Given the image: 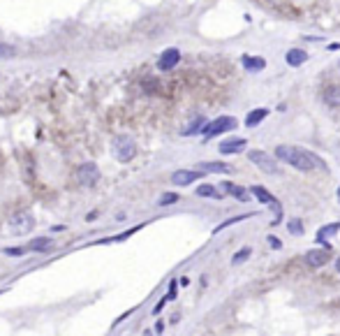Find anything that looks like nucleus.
<instances>
[{
  "mask_svg": "<svg viewBox=\"0 0 340 336\" xmlns=\"http://www.w3.org/2000/svg\"><path fill=\"white\" fill-rule=\"evenodd\" d=\"M266 116H269V109H253L250 114L246 116V125H248V128L259 125V123H262Z\"/></svg>",
  "mask_w": 340,
  "mask_h": 336,
  "instance_id": "nucleus-18",
  "label": "nucleus"
},
{
  "mask_svg": "<svg viewBox=\"0 0 340 336\" xmlns=\"http://www.w3.org/2000/svg\"><path fill=\"white\" fill-rule=\"evenodd\" d=\"M236 125H238V123H236L234 116H220V118H215V121H211V123H206V125H202V130H199V133H202L204 139L209 142V139L218 137V135L234 130Z\"/></svg>",
  "mask_w": 340,
  "mask_h": 336,
  "instance_id": "nucleus-2",
  "label": "nucleus"
},
{
  "mask_svg": "<svg viewBox=\"0 0 340 336\" xmlns=\"http://www.w3.org/2000/svg\"><path fill=\"white\" fill-rule=\"evenodd\" d=\"M197 195L199 197H213V199H220V190L213 186H209V183H204V186L197 188Z\"/></svg>",
  "mask_w": 340,
  "mask_h": 336,
  "instance_id": "nucleus-20",
  "label": "nucleus"
},
{
  "mask_svg": "<svg viewBox=\"0 0 340 336\" xmlns=\"http://www.w3.org/2000/svg\"><path fill=\"white\" fill-rule=\"evenodd\" d=\"M329 250H326V248H324V250H317V248H315V250H308L306 253V265L308 267H313V269H319V267H324L326 265V262H329Z\"/></svg>",
  "mask_w": 340,
  "mask_h": 336,
  "instance_id": "nucleus-10",
  "label": "nucleus"
},
{
  "mask_svg": "<svg viewBox=\"0 0 340 336\" xmlns=\"http://www.w3.org/2000/svg\"><path fill=\"white\" fill-rule=\"evenodd\" d=\"M250 255H253V250H250V248H241V250H238V253L231 258V265H241V262H246Z\"/></svg>",
  "mask_w": 340,
  "mask_h": 336,
  "instance_id": "nucleus-23",
  "label": "nucleus"
},
{
  "mask_svg": "<svg viewBox=\"0 0 340 336\" xmlns=\"http://www.w3.org/2000/svg\"><path fill=\"white\" fill-rule=\"evenodd\" d=\"M248 160H250L253 165H257L262 172H266V174H278L280 172L275 158H271L266 151H250V153H248Z\"/></svg>",
  "mask_w": 340,
  "mask_h": 336,
  "instance_id": "nucleus-4",
  "label": "nucleus"
},
{
  "mask_svg": "<svg viewBox=\"0 0 340 336\" xmlns=\"http://www.w3.org/2000/svg\"><path fill=\"white\" fill-rule=\"evenodd\" d=\"M324 102L329 107H340V86H329V89L324 91Z\"/></svg>",
  "mask_w": 340,
  "mask_h": 336,
  "instance_id": "nucleus-17",
  "label": "nucleus"
},
{
  "mask_svg": "<svg viewBox=\"0 0 340 336\" xmlns=\"http://www.w3.org/2000/svg\"><path fill=\"white\" fill-rule=\"evenodd\" d=\"M255 214H246V216H236V218H229V221H225V223H220L218 227H215V232H222L225 227H229V225H234V223H241V221H248V218H253Z\"/></svg>",
  "mask_w": 340,
  "mask_h": 336,
  "instance_id": "nucleus-21",
  "label": "nucleus"
},
{
  "mask_svg": "<svg viewBox=\"0 0 340 336\" xmlns=\"http://www.w3.org/2000/svg\"><path fill=\"white\" fill-rule=\"evenodd\" d=\"M250 193H253L255 197H257L262 204H269V206H273V211H275L273 225H278V223H280V218H282V206H280V202H278V199H275L273 195H271L264 186H253V190H250Z\"/></svg>",
  "mask_w": 340,
  "mask_h": 336,
  "instance_id": "nucleus-6",
  "label": "nucleus"
},
{
  "mask_svg": "<svg viewBox=\"0 0 340 336\" xmlns=\"http://www.w3.org/2000/svg\"><path fill=\"white\" fill-rule=\"evenodd\" d=\"M246 139H241V137H236V139H227V142H222L218 146L220 149V153L222 155H231V153H241V151H246Z\"/></svg>",
  "mask_w": 340,
  "mask_h": 336,
  "instance_id": "nucleus-11",
  "label": "nucleus"
},
{
  "mask_svg": "<svg viewBox=\"0 0 340 336\" xmlns=\"http://www.w3.org/2000/svg\"><path fill=\"white\" fill-rule=\"evenodd\" d=\"M178 63H181V51L176 49V47H171V49L162 51V56H160V61H158V70L169 72V70H174Z\"/></svg>",
  "mask_w": 340,
  "mask_h": 336,
  "instance_id": "nucleus-8",
  "label": "nucleus"
},
{
  "mask_svg": "<svg viewBox=\"0 0 340 336\" xmlns=\"http://www.w3.org/2000/svg\"><path fill=\"white\" fill-rule=\"evenodd\" d=\"M243 67L248 72H262L266 67V61L259 58V56H243Z\"/></svg>",
  "mask_w": 340,
  "mask_h": 336,
  "instance_id": "nucleus-16",
  "label": "nucleus"
},
{
  "mask_svg": "<svg viewBox=\"0 0 340 336\" xmlns=\"http://www.w3.org/2000/svg\"><path fill=\"white\" fill-rule=\"evenodd\" d=\"M77 179L81 186H95L100 181V170L95 162H83V165L77 167Z\"/></svg>",
  "mask_w": 340,
  "mask_h": 336,
  "instance_id": "nucleus-7",
  "label": "nucleus"
},
{
  "mask_svg": "<svg viewBox=\"0 0 340 336\" xmlns=\"http://www.w3.org/2000/svg\"><path fill=\"white\" fill-rule=\"evenodd\" d=\"M269 246H273V248H280V246H282V243H280L275 237H269Z\"/></svg>",
  "mask_w": 340,
  "mask_h": 336,
  "instance_id": "nucleus-29",
  "label": "nucleus"
},
{
  "mask_svg": "<svg viewBox=\"0 0 340 336\" xmlns=\"http://www.w3.org/2000/svg\"><path fill=\"white\" fill-rule=\"evenodd\" d=\"M155 331H158V334H162V331H165V325H162V322H158V325H155Z\"/></svg>",
  "mask_w": 340,
  "mask_h": 336,
  "instance_id": "nucleus-30",
  "label": "nucleus"
},
{
  "mask_svg": "<svg viewBox=\"0 0 340 336\" xmlns=\"http://www.w3.org/2000/svg\"><path fill=\"white\" fill-rule=\"evenodd\" d=\"M17 56V49L10 45H0V58H14Z\"/></svg>",
  "mask_w": 340,
  "mask_h": 336,
  "instance_id": "nucleus-27",
  "label": "nucleus"
},
{
  "mask_svg": "<svg viewBox=\"0 0 340 336\" xmlns=\"http://www.w3.org/2000/svg\"><path fill=\"white\" fill-rule=\"evenodd\" d=\"M137 153V144L130 135H118L114 139V155L118 158V162H130Z\"/></svg>",
  "mask_w": 340,
  "mask_h": 336,
  "instance_id": "nucleus-3",
  "label": "nucleus"
},
{
  "mask_svg": "<svg viewBox=\"0 0 340 336\" xmlns=\"http://www.w3.org/2000/svg\"><path fill=\"white\" fill-rule=\"evenodd\" d=\"M335 271H338V274H340V258L335 260Z\"/></svg>",
  "mask_w": 340,
  "mask_h": 336,
  "instance_id": "nucleus-31",
  "label": "nucleus"
},
{
  "mask_svg": "<svg viewBox=\"0 0 340 336\" xmlns=\"http://www.w3.org/2000/svg\"><path fill=\"white\" fill-rule=\"evenodd\" d=\"M220 190L227 195H231V197H236L238 202H250V195H248L246 188L236 186V183H229V181H222V186H220Z\"/></svg>",
  "mask_w": 340,
  "mask_h": 336,
  "instance_id": "nucleus-12",
  "label": "nucleus"
},
{
  "mask_svg": "<svg viewBox=\"0 0 340 336\" xmlns=\"http://www.w3.org/2000/svg\"><path fill=\"white\" fill-rule=\"evenodd\" d=\"M275 158H278L280 162L292 165L299 172H313V170H324V167H326L319 155L310 153V151H306V149H299V146H287V144H280L278 149H275Z\"/></svg>",
  "mask_w": 340,
  "mask_h": 336,
  "instance_id": "nucleus-1",
  "label": "nucleus"
},
{
  "mask_svg": "<svg viewBox=\"0 0 340 336\" xmlns=\"http://www.w3.org/2000/svg\"><path fill=\"white\" fill-rule=\"evenodd\" d=\"M338 202H340V188H338Z\"/></svg>",
  "mask_w": 340,
  "mask_h": 336,
  "instance_id": "nucleus-32",
  "label": "nucleus"
},
{
  "mask_svg": "<svg viewBox=\"0 0 340 336\" xmlns=\"http://www.w3.org/2000/svg\"><path fill=\"white\" fill-rule=\"evenodd\" d=\"M176 285H178L176 281H171V283H169V292H167V302H174V299H176Z\"/></svg>",
  "mask_w": 340,
  "mask_h": 336,
  "instance_id": "nucleus-28",
  "label": "nucleus"
},
{
  "mask_svg": "<svg viewBox=\"0 0 340 336\" xmlns=\"http://www.w3.org/2000/svg\"><path fill=\"white\" fill-rule=\"evenodd\" d=\"M197 167L204 174H206V172H211V174H231V167L222 165V162H199Z\"/></svg>",
  "mask_w": 340,
  "mask_h": 336,
  "instance_id": "nucleus-15",
  "label": "nucleus"
},
{
  "mask_svg": "<svg viewBox=\"0 0 340 336\" xmlns=\"http://www.w3.org/2000/svg\"><path fill=\"white\" fill-rule=\"evenodd\" d=\"M178 199H181V197H178L176 193H165L162 197H160V202H158V204H160V206H167V204H176Z\"/></svg>",
  "mask_w": 340,
  "mask_h": 336,
  "instance_id": "nucleus-25",
  "label": "nucleus"
},
{
  "mask_svg": "<svg viewBox=\"0 0 340 336\" xmlns=\"http://www.w3.org/2000/svg\"><path fill=\"white\" fill-rule=\"evenodd\" d=\"M287 230H289L292 234H303V223H301V218H294V221H289Z\"/></svg>",
  "mask_w": 340,
  "mask_h": 336,
  "instance_id": "nucleus-26",
  "label": "nucleus"
},
{
  "mask_svg": "<svg viewBox=\"0 0 340 336\" xmlns=\"http://www.w3.org/2000/svg\"><path fill=\"white\" fill-rule=\"evenodd\" d=\"M51 243H54V241H51L49 237H39V239H33L26 248H28V250H35V253H44V250H49V248H51Z\"/></svg>",
  "mask_w": 340,
  "mask_h": 336,
  "instance_id": "nucleus-19",
  "label": "nucleus"
},
{
  "mask_svg": "<svg viewBox=\"0 0 340 336\" xmlns=\"http://www.w3.org/2000/svg\"><path fill=\"white\" fill-rule=\"evenodd\" d=\"M35 225V218L28 211H19L10 218V232L12 234H28Z\"/></svg>",
  "mask_w": 340,
  "mask_h": 336,
  "instance_id": "nucleus-5",
  "label": "nucleus"
},
{
  "mask_svg": "<svg viewBox=\"0 0 340 336\" xmlns=\"http://www.w3.org/2000/svg\"><path fill=\"white\" fill-rule=\"evenodd\" d=\"M335 232H340V223H331V225H324L322 230L317 232V237H315V239H317V243H322V246L326 248V250H331V246L326 243V239L333 237Z\"/></svg>",
  "mask_w": 340,
  "mask_h": 336,
  "instance_id": "nucleus-13",
  "label": "nucleus"
},
{
  "mask_svg": "<svg viewBox=\"0 0 340 336\" xmlns=\"http://www.w3.org/2000/svg\"><path fill=\"white\" fill-rule=\"evenodd\" d=\"M202 125H204V118H197V121H192L190 125H187L185 130H183V135H185V137H190V135L199 133V130H202Z\"/></svg>",
  "mask_w": 340,
  "mask_h": 336,
  "instance_id": "nucleus-24",
  "label": "nucleus"
},
{
  "mask_svg": "<svg viewBox=\"0 0 340 336\" xmlns=\"http://www.w3.org/2000/svg\"><path fill=\"white\" fill-rule=\"evenodd\" d=\"M285 61H287V65H289V67H299V65H303V63L308 61V51H303V49H289L285 54Z\"/></svg>",
  "mask_w": 340,
  "mask_h": 336,
  "instance_id": "nucleus-14",
  "label": "nucleus"
},
{
  "mask_svg": "<svg viewBox=\"0 0 340 336\" xmlns=\"http://www.w3.org/2000/svg\"><path fill=\"white\" fill-rule=\"evenodd\" d=\"M28 253L26 246H14V248H3V255H10V258H21Z\"/></svg>",
  "mask_w": 340,
  "mask_h": 336,
  "instance_id": "nucleus-22",
  "label": "nucleus"
},
{
  "mask_svg": "<svg viewBox=\"0 0 340 336\" xmlns=\"http://www.w3.org/2000/svg\"><path fill=\"white\" fill-rule=\"evenodd\" d=\"M204 177L202 170H178L171 174V183L174 186H190L192 181H199Z\"/></svg>",
  "mask_w": 340,
  "mask_h": 336,
  "instance_id": "nucleus-9",
  "label": "nucleus"
}]
</instances>
